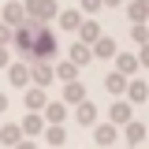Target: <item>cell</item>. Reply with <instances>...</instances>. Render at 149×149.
<instances>
[{
    "mask_svg": "<svg viewBox=\"0 0 149 149\" xmlns=\"http://www.w3.org/2000/svg\"><path fill=\"white\" fill-rule=\"evenodd\" d=\"M11 45H15L19 52H26V60L34 63V60H45V63H52L56 52H60V41L56 34L49 30V22H22L15 34H11Z\"/></svg>",
    "mask_w": 149,
    "mask_h": 149,
    "instance_id": "obj_1",
    "label": "cell"
},
{
    "mask_svg": "<svg viewBox=\"0 0 149 149\" xmlns=\"http://www.w3.org/2000/svg\"><path fill=\"white\" fill-rule=\"evenodd\" d=\"M22 11L30 22H52L56 11H60V4L56 0H22Z\"/></svg>",
    "mask_w": 149,
    "mask_h": 149,
    "instance_id": "obj_2",
    "label": "cell"
},
{
    "mask_svg": "<svg viewBox=\"0 0 149 149\" xmlns=\"http://www.w3.org/2000/svg\"><path fill=\"white\" fill-rule=\"evenodd\" d=\"M90 130H93V142H97L101 149H112L116 142H119V127H116V123H108V119H104V123H93Z\"/></svg>",
    "mask_w": 149,
    "mask_h": 149,
    "instance_id": "obj_3",
    "label": "cell"
},
{
    "mask_svg": "<svg viewBox=\"0 0 149 149\" xmlns=\"http://www.w3.org/2000/svg\"><path fill=\"white\" fill-rule=\"evenodd\" d=\"M56 82V74H52V63H45V60H34L30 63V86H52Z\"/></svg>",
    "mask_w": 149,
    "mask_h": 149,
    "instance_id": "obj_4",
    "label": "cell"
},
{
    "mask_svg": "<svg viewBox=\"0 0 149 149\" xmlns=\"http://www.w3.org/2000/svg\"><path fill=\"white\" fill-rule=\"evenodd\" d=\"M0 22H8L11 30H19V26L26 22V11H22V0H8V4H4V11H0Z\"/></svg>",
    "mask_w": 149,
    "mask_h": 149,
    "instance_id": "obj_5",
    "label": "cell"
},
{
    "mask_svg": "<svg viewBox=\"0 0 149 149\" xmlns=\"http://www.w3.org/2000/svg\"><path fill=\"white\" fill-rule=\"evenodd\" d=\"M4 71H8V82H11V86H19V90L30 86V63H15V60H11Z\"/></svg>",
    "mask_w": 149,
    "mask_h": 149,
    "instance_id": "obj_6",
    "label": "cell"
},
{
    "mask_svg": "<svg viewBox=\"0 0 149 149\" xmlns=\"http://www.w3.org/2000/svg\"><path fill=\"white\" fill-rule=\"evenodd\" d=\"M74 123H82V127H93V123H97V104H93L90 97L74 104Z\"/></svg>",
    "mask_w": 149,
    "mask_h": 149,
    "instance_id": "obj_7",
    "label": "cell"
},
{
    "mask_svg": "<svg viewBox=\"0 0 149 149\" xmlns=\"http://www.w3.org/2000/svg\"><path fill=\"white\" fill-rule=\"evenodd\" d=\"M19 130H22V138H41V130H45L41 112H26V119L19 123Z\"/></svg>",
    "mask_w": 149,
    "mask_h": 149,
    "instance_id": "obj_8",
    "label": "cell"
},
{
    "mask_svg": "<svg viewBox=\"0 0 149 149\" xmlns=\"http://www.w3.org/2000/svg\"><path fill=\"white\" fill-rule=\"evenodd\" d=\"M90 52H93V60H112V56L119 52V45H116L112 37H104V34H101V37L90 45Z\"/></svg>",
    "mask_w": 149,
    "mask_h": 149,
    "instance_id": "obj_9",
    "label": "cell"
},
{
    "mask_svg": "<svg viewBox=\"0 0 149 149\" xmlns=\"http://www.w3.org/2000/svg\"><path fill=\"white\" fill-rule=\"evenodd\" d=\"M123 138H127L130 146H146V123L142 119H127L123 123Z\"/></svg>",
    "mask_w": 149,
    "mask_h": 149,
    "instance_id": "obj_10",
    "label": "cell"
},
{
    "mask_svg": "<svg viewBox=\"0 0 149 149\" xmlns=\"http://www.w3.org/2000/svg\"><path fill=\"white\" fill-rule=\"evenodd\" d=\"M60 101H63L67 108H74L78 101H86V86H82L78 78H74V82H63V97H60Z\"/></svg>",
    "mask_w": 149,
    "mask_h": 149,
    "instance_id": "obj_11",
    "label": "cell"
},
{
    "mask_svg": "<svg viewBox=\"0 0 149 149\" xmlns=\"http://www.w3.org/2000/svg\"><path fill=\"white\" fill-rule=\"evenodd\" d=\"M41 119H45V123H67V104H63V101H49V104L41 108Z\"/></svg>",
    "mask_w": 149,
    "mask_h": 149,
    "instance_id": "obj_12",
    "label": "cell"
},
{
    "mask_svg": "<svg viewBox=\"0 0 149 149\" xmlns=\"http://www.w3.org/2000/svg\"><path fill=\"white\" fill-rule=\"evenodd\" d=\"M127 119H134V108H130V101H116L108 108V123H116V127H123Z\"/></svg>",
    "mask_w": 149,
    "mask_h": 149,
    "instance_id": "obj_13",
    "label": "cell"
},
{
    "mask_svg": "<svg viewBox=\"0 0 149 149\" xmlns=\"http://www.w3.org/2000/svg\"><path fill=\"white\" fill-rule=\"evenodd\" d=\"M82 11L78 8H63V11H56V22H60V30H78V22H82Z\"/></svg>",
    "mask_w": 149,
    "mask_h": 149,
    "instance_id": "obj_14",
    "label": "cell"
},
{
    "mask_svg": "<svg viewBox=\"0 0 149 149\" xmlns=\"http://www.w3.org/2000/svg\"><path fill=\"white\" fill-rule=\"evenodd\" d=\"M112 60H116V71L119 74H138V67H142V60L130 56V52H116Z\"/></svg>",
    "mask_w": 149,
    "mask_h": 149,
    "instance_id": "obj_15",
    "label": "cell"
},
{
    "mask_svg": "<svg viewBox=\"0 0 149 149\" xmlns=\"http://www.w3.org/2000/svg\"><path fill=\"white\" fill-rule=\"evenodd\" d=\"M45 104H49V93L41 86H26V112H41Z\"/></svg>",
    "mask_w": 149,
    "mask_h": 149,
    "instance_id": "obj_16",
    "label": "cell"
},
{
    "mask_svg": "<svg viewBox=\"0 0 149 149\" xmlns=\"http://www.w3.org/2000/svg\"><path fill=\"white\" fill-rule=\"evenodd\" d=\"M97 37H101V26H97V19H82V22H78V41H82V45H93Z\"/></svg>",
    "mask_w": 149,
    "mask_h": 149,
    "instance_id": "obj_17",
    "label": "cell"
},
{
    "mask_svg": "<svg viewBox=\"0 0 149 149\" xmlns=\"http://www.w3.org/2000/svg\"><path fill=\"white\" fill-rule=\"evenodd\" d=\"M123 93H127V101H134V104H142V101L149 97V86H146V78H130V82H127V90H123Z\"/></svg>",
    "mask_w": 149,
    "mask_h": 149,
    "instance_id": "obj_18",
    "label": "cell"
},
{
    "mask_svg": "<svg viewBox=\"0 0 149 149\" xmlns=\"http://www.w3.org/2000/svg\"><path fill=\"white\" fill-rule=\"evenodd\" d=\"M67 60H71L74 67H82V63H90L93 52H90V45H82V41H74L71 49H67Z\"/></svg>",
    "mask_w": 149,
    "mask_h": 149,
    "instance_id": "obj_19",
    "label": "cell"
},
{
    "mask_svg": "<svg viewBox=\"0 0 149 149\" xmlns=\"http://www.w3.org/2000/svg\"><path fill=\"white\" fill-rule=\"evenodd\" d=\"M52 74L60 78V82H74V78H78V67H74L71 60H56V63H52Z\"/></svg>",
    "mask_w": 149,
    "mask_h": 149,
    "instance_id": "obj_20",
    "label": "cell"
},
{
    "mask_svg": "<svg viewBox=\"0 0 149 149\" xmlns=\"http://www.w3.org/2000/svg\"><path fill=\"white\" fill-rule=\"evenodd\" d=\"M41 134H45V142H49V146H63V142H67L63 123H45V130H41Z\"/></svg>",
    "mask_w": 149,
    "mask_h": 149,
    "instance_id": "obj_21",
    "label": "cell"
},
{
    "mask_svg": "<svg viewBox=\"0 0 149 149\" xmlns=\"http://www.w3.org/2000/svg\"><path fill=\"white\" fill-rule=\"evenodd\" d=\"M19 138H22L19 123H0V146H4V149H11V146L19 142Z\"/></svg>",
    "mask_w": 149,
    "mask_h": 149,
    "instance_id": "obj_22",
    "label": "cell"
},
{
    "mask_svg": "<svg viewBox=\"0 0 149 149\" xmlns=\"http://www.w3.org/2000/svg\"><path fill=\"white\" fill-rule=\"evenodd\" d=\"M104 90H108V93H116V97H119V93L127 90V74H119V71H112L108 78H104Z\"/></svg>",
    "mask_w": 149,
    "mask_h": 149,
    "instance_id": "obj_23",
    "label": "cell"
},
{
    "mask_svg": "<svg viewBox=\"0 0 149 149\" xmlns=\"http://www.w3.org/2000/svg\"><path fill=\"white\" fill-rule=\"evenodd\" d=\"M146 11H149V4H146V0H130V8H127L130 22H146Z\"/></svg>",
    "mask_w": 149,
    "mask_h": 149,
    "instance_id": "obj_24",
    "label": "cell"
},
{
    "mask_svg": "<svg viewBox=\"0 0 149 149\" xmlns=\"http://www.w3.org/2000/svg\"><path fill=\"white\" fill-rule=\"evenodd\" d=\"M78 11H82V15H97V11H101V0H82Z\"/></svg>",
    "mask_w": 149,
    "mask_h": 149,
    "instance_id": "obj_25",
    "label": "cell"
},
{
    "mask_svg": "<svg viewBox=\"0 0 149 149\" xmlns=\"http://www.w3.org/2000/svg\"><path fill=\"white\" fill-rule=\"evenodd\" d=\"M130 37H134V41H138V45H146V22H134V26H130Z\"/></svg>",
    "mask_w": 149,
    "mask_h": 149,
    "instance_id": "obj_26",
    "label": "cell"
},
{
    "mask_svg": "<svg viewBox=\"0 0 149 149\" xmlns=\"http://www.w3.org/2000/svg\"><path fill=\"white\" fill-rule=\"evenodd\" d=\"M11 34H15V30H11L8 22H0V45H11Z\"/></svg>",
    "mask_w": 149,
    "mask_h": 149,
    "instance_id": "obj_27",
    "label": "cell"
},
{
    "mask_svg": "<svg viewBox=\"0 0 149 149\" xmlns=\"http://www.w3.org/2000/svg\"><path fill=\"white\" fill-rule=\"evenodd\" d=\"M11 149H37V142H34V138H19Z\"/></svg>",
    "mask_w": 149,
    "mask_h": 149,
    "instance_id": "obj_28",
    "label": "cell"
},
{
    "mask_svg": "<svg viewBox=\"0 0 149 149\" xmlns=\"http://www.w3.org/2000/svg\"><path fill=\"white\" fill-rule=\"evenodd\" d=\"M8 63H11V52H8V45H0V71H4Z\"/></svg>",
    "mask_w": 149,
    "mask_h": 149,
    "instance_id": "obj_29",
    "label": "cell"
},
{
    "mask_svg": "<svg viewBox=\"0 0 149 149\" xmlns=\"http://www.w3.org/2000/svg\"><path fill=\"white\" fill-rule=\"evenodd\" d=\"M4 112H8V93L0 90V116H4Z\"/></svg>",
    "mask_w": 149,
    "mask_h": 149,
    "instance_id": "obj_30",
    "label": "cell"
},
{
    "mask_svg": "<svg viewBox=\"0 0 149 149\" xmlns=\"http://www.w3.org/2000/svg\"><path fill=\"white\" fill-rule=\"evenodd\" d=\"M123 0H101V8H119Z\"/></svg>",
    "mask_w": 149,
    "mask_h": 149,
    "instance_id": "obj_31",
    "label": "cell"
}]
</instances>
